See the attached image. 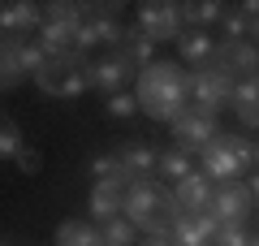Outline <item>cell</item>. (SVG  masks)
Returning <instances> with one entry per match:
<instances>
[{
  "mask_svg": "<svg viewBox=\"0 0 259 246\" xmlns=\"http://www.w3.org/2000/svg\"><path fill=\"white\" fill-rule=\"evenodd\" d=\"M134 100H139V112H147L151 121H168L173 126L190 108V69H182L177 61L147 65L139 73V82H134Z\"/></svg>",
  "mask_w": 259,
  "mask_h": 246,
  "instance_id": "6da1fadb",
  "label": "cell"
},
{
  "mask_svg": "<svg viewBox=\"0 0 259 246\" xmlns=\"http://www.w3.org/2000/svg\"><path fill=\"white\" fill-rule=\"evenodd\" d=\"M177 199L168 186L151 182V177H143V182H134L125 190V220H134V229L147 237H173V225H177Z\"/></svg>",
  "mask_w": 259,
  "mask_h": 246,
  "instance_id": "7a4b0ae2",
  "label": "cell"
},
{
  "mask_svg": "<svg viewBox=\"0 0 259 246\" xmlns=\"http://www.w3.org/2000/svg\"><path fill=\"white\" fill-rule=\"evenodd\" d=\"M35 87L52 100H74L91 87V56L87 52H52L48 65L35 73Z\"/></svg>",
  "mask_w": 259,
  "mask_h": 246,
  "instance_id": "3957f363",
  "label": "cell"
},
{
  "mask_svg": "<svg viewBox=\"0 0 259 246\" xmlns=\"http://www.w3.org/2000/svg\"><path fill=\"white\" fill-rule=\"evenodd\" d=\"M250 160H255V151H250L246 138H242V134H225V130H221L216 143L199 155V164H203L199 173H207L216 186H225V182H238V173L246 169Z\"/></svg>",
  "mask_w": 259,
  "mask_h": 246,
  "instance_id": "277c9868",
  "label": "cell"
},
{
  "mask_svg": "<svg viewBox=\"0 0 259 246\" xmlns=\"http://www.w3.org/2000/svg\"><path fill=\"white\" fill-rule=\"evenodd\" d=\"M48 65V52L39 39H5L0 48V87H22L26 78H35L39 69Z\"/></svg>",
  "mask_w": 259,
  "mask_h": 246,
  "instance_id": "5b68a950",
  "label": "cell"
},
{
  "mask_svg": "<svg viewBox=\"0 0 259 246\" xmlns=\"http://www.w3.org/2000/svg\"><path fill=\"white\" fill-rule=\"evenodd\" d=\"M233 95H238V78H229L221 65L190 73V104H194V108H203V112L216 117V112L233 108Z\"/></svg>",
  "mask_w": 259,
  "mask_h": 246,
  "instance_id": "8992f818",
  "label": "cell"
},
{
  "mask_svg": "<svg viewBox=\"0 0 259 246\" xmlns=\"http://www.w3.org/2000/svg\"><path fill=\"white\" fill-rule=\"evenodd\" d=\"M139 30L151 44H177L182 30H186L182 5H173V0H143L139 5Z\"/></svg>",
  "mask_w": 259,
  "mask_h": 246,
  "instance_id": "52a82bcc",
  "label": "cell"
},
{
  "mask_svg": "<svg viewBox=\"0 0 259 246\" xmlns=\"http://www.w3.org/2000/svg\"><path fill=\"white\" fill-rule=\"evenodd\" d=\"M168 134H173L177 151H186V155H190V151H199V155H203L207 147L216 143L221 126H216V117H212V112H203V108H194V104H190V108H186L182 117H177L173 126H168Z\"/></svg>",
  "mask_w": 259,
  "mask_h": 246,
  "instance_id": "ba28073f",
  "label": "cell"
},
{
  "mask_svg": "<svg viewBox=\"0 0 259 246\" xmlns=\"http://www.w3.org/2000/svg\"><path fill=\"white\" fill-rule=\"evenodd\" d=\"M139 65L134 61H125V56L112 48V52H100V56H91V87L95 91H104V95H121L125 87H134L139 82Z\"/></svg>",
  "mask_w": 259,
  "mask_h": 246,
  "instance_id": "9c48e42d",
  "label": "cell"
},
{
  "mask_svg": "<svg viewBox=\"0 0 259 246\" xmlns=\"http://www.w3.org/2000/svg\"><path fill=\"white\" fill-rule=\"evenodd\" d=\"M44 30V9L30 0H9L0 9V35L5 39H39Z\"/></svg>",
  "mask_w": 259,
  "mask_h": 246,
  "instance_id": "30bf717a",
  "label": "cell"
},
{
  "mask_svg": "<svg viewBox=\"0 0 259 246\" xmlns=\"http://www.w3.org/2000/svg\"><path fill=\"white\" fill-rule=\"evenodd\" d=\"M216 65H221L229 78H255L259 73V48L250 39H221L216 44Z\"/></svg>",
  "mask_w": 259,
  "mask_h": 246,
  "instance_id": "8fae6325",
  "label": "cell"
},
{
  "mask_svg": "<svg viewBox=\"0 0 259 246\" xmlns=\"http://www.w3.org/2000/svg\"><path fill=\"white\" fill-rule=\"evenodd\" d=\"M250 208H255V194H250V182H225L216 186L212 194V216L221 225H233V220H246Z\"/></svg>",
  "mask_w": 259,
  "mask_h": 246,
  "instance_id": "7c38bea8",
  "label": "cell"
},
{
  "mask_svg": "<svg viewBox=\"0 0 259 246\" xmlns=\"http://www.w3.org/2000/svg\"><path fill=\"white\" fill-rule=\"evenodd\" d=\"M212 194H216V182H212L207 173H199V169L173 186V199H177V212H182V216H199V212H212Z\"/></svg>",
  "mask_w": 259,
  "mask_h": 246,
  "instance_id": "4fadbf2b",
  "label": "cell"
},
{
  "mask_svg": "<svg viewBox=\"0 0 259 246\" xmlns=\"http://www.w3.org/2000/svg\"><path fill=\"white\" fill-rule=\"evenodd\" d=\"M177 61H182V69L199 73V69H212L216 65V39L207 35V30H182V39H177Z\"/></svg>",
  "mask_w": 259,
  "mask_h": 246,
  "instance_id": "5bb4252c",
  "label": "cell"
},
{
  "mask_svg": "<svg viewBox=\"0 0 259 246\" xmlns=\"http://www.w3.org/2000/svg\"><path fill=\"white\" fill-rule=\"evenodd\" d=\"M216 229H221V220H216L212 212H199V216H177L173 242H177V246H212V242H216Z\"/></svg>",
  "mask_w": 259,
  "mask_h": 246,
  "instance_id": "9a60e30c",
  "label": "cell"
},
{
  "mask_svg": "<svg viewBox=\"0 0 259 246\" xmlns=\"http://www.w3.org/2000/svg\"><path fill=\"white\" fill-rule=\"evenodd\" d=\"M125 190L130 186H121V182H95L91 186V216L100 220V225L125 216Z\"/></svg>",
  "mask_w": 259,
  "mask_h": 246,
  "instance_id": "2e32d148",
  "label": "cell"
},
{
  "mask_svg": "<svg viewBox=\"0 0 259 246\" xmlns=\"http://www.w3.org/2000/svg\"><path fill=\"white\" fill-rule=\"evenodd\" d=\"M56 246H108V242H104V229L91 225V220H61Z\"/></svg>",
  "mask_w": 259,
  "mask_h": 246,
  "instance_id": "e0dca14e",
  "label": "cell"
},
{
  "mask_svg": "<svg viewBox=\"0 0 259 246\" xmlns=\"http://www.w3.org/2000/svg\"><path fill=\"white\" fill-rule=\"evenodd\" d=\"M233 112H238L242 126L259 130V73H255V78H242V82H238V95H233Z\"/></svg>",
  "mask_w": 259,
  "mask_h": 246,
  "instance_id": "ac0fdd59",
  "label": "cell"
},
{
  "mask_svg": "<svg viewBox=\"0 0 259 246\" xmlns=\"http://www.w3.org/2000/svg\"><path fill=\"white\" fill-rule=\"evenodd\" d=\"M182 22L186 30H207L212 22H225V5H216V0H182Z\"/></svg>",
  "mask_w": 259,
  "mask_h": 246,
  "instance_id": "d6986e66",
  "label": "cell"
},
{
  "mask_svg": "<svg viewBox=\"0 0 259 246\" xmlns=\"http://www.w3.org/2000/svg\"><path fill=\"white\" fill-rule=\"evenodd\" d=\"M117 155H121V164H125V173L134 177V182H143L151 169H160V155L151 151L147 143H130L125 151H117Z\"/></svg>",
  "mask_w": 259,
  "mask_h": 246,
  "instance_id": "ffe728a7",
  "label": "cell"
},
{
  "mask_svg": "<svg viewBox=\"0 0 259 246\" xmlns=\"http://www.w3.org/2000/svg\"><path fill=\"white\" fill-rule=\"evenodd\" d=\"M117 52L125 56V61H134L139 69H147V65H156V61H151V56H156V44H151V39L143 35L139 26H130V30H125V39H121V48H117Z\"/></svg>",
  "mask_w": 259,
  "mask_h": 246,
  "instance_id": "44dd1931",
  "label": "cell"
},
{
  "mask_svg": "<svg viewBox=\"0 0 259 246\" xmlns=\"http://www.w3.org/2000/svg\"><path fill=\"white\" fill-rule=\"evenodd\" d=\"M91 173H95V182H121V186H134V177L125 173L121 155H95V160H91Z\"/></svg>",
  "mask_w": 259,
  "mask_h": 246,
  "instance_id": "7402d4cb",
  "label": "cell"
},
{
  "mask_svg": "<svg viewBox=\"0 0 259 246\" xmlns=\"http://www.w3.org/2000/svg\"><path fill=\"white\" fill-rule=\"evenodd\" d=\"M100 229H104V242L108 246H134L139 242V229H134V220H125V216L108 220V225H100Z\"/></svg>",
  "mask_w": 259,
  "mask_h": 246,
  "instance_id": "603a6c76",
  "label": "cell"
},
{
  "mask_svg": "<svg viewBox=\"0 0 259 246\" xmlns=\"http://www.w3.org/2000/svg\"><path fill=\"white\" fill-rule=\"evenodd\" d=\"M160 173H164L168 182L177 186L182 177H190V173H194V169H190V155L177 151V147H173V151H164V155H160Z\"/></svg>",
  "mask_w": 259,
  "mask_h": 246,
  "instance_id": "cb8c5ba5",
  "label": "cell"
},
{
  "mask_svg": "<svg viewBox=\"0 0 259 246\" xmlns=\"http://www.w3.org/2000/svg\"><path fill=\"white\" fill-rule=\"evenodd\" d=\"M255 237H250V229H246V220H233V225H221L216 229V242L212 246H250Z\"/></svg>",
  "mask_w": 259,
  "mask_h": 246,
  "instance_id": "d4e9b609",
  "label": "cell"
},
{
  "mask_svg": "<svg viewBox=\"0 0 259 246\" xmlns=\"http://www.w3.org/2000/svg\"><path fill=\"white\" fill-rule=\"evenodd\" d=\"M22 151H26V143H22V130L13 126V121H5V126H0V155H5V160H18Z\"/></svg>",
  "mask_w": 259,
  "mask_h": 246,
  "instance_id": "484cf974",
  "label": "cell"
},
{
  "mask_svg": "<svg viewBox=\"0 0 259 246\" xmlns=\"http://www.w3.org/2000/svg\"><path fill=\"white\" fill-rule=\"evenodd\" d=\"M104 104H108L112 117H130V112H139V100H134V95H125V91H121V95H108Z\"/></svg>",
  "mask_w": 259,
  "mask_h": 246,
  "instance_id": "4316f807",
  "label": "cell"
},
{
  "mask_svg": "<svg viewBox=\"0 0 259 246\" xmlns=\"http://www.w3.org/2000/svg\"><path fill=\"white\" fill-rule=\"evenodd\" d=\"M18 169H22V173H39V155L30 151V147H26V151L18 155Z\"/></svg>",
  "mask_w": 259,
  "mask_h": 246,
  "instance_id": "83f0119b",
  "label": "cell"
},
{
  "mask_svg": "<svg viewBox=\"0 0 259 246\" xmlns=\"http://www.w3.org/2000/svg\"><path fill=\"white\" fill-rule=\"evenodd\" d=\"M139 246H177V242H173V237H143Z\"/></svg>",
  "mask_w": 259,
  "mask_h": 246,
  "instance_id": "f1b7e54d",
  "label": "cell"
},
{
  "mask_svg": "<svg viewBox=\"0 0 259 246\" xmlns=\"http://www.w3.org/2000/svg\"><path fill=\"white\" fill-rule=\"evenodd\" d=\"M250 44H255V48H259V18H255V22H250Z\"/></svg>",
  "mask_w": 259,
  "mask_h": 246,
  "instance_id": "f546056e",
  "label": "cell"
},
{
  "mask_svg": "<svg viewBox=\"0 0 259 246\" xmlns=\"http://www.w3.org/2000/svg\"><path fill=\"white\" fill-rule=\"evenodd\" d=\"M255 164H259V143H255Z\"/></svg>",
  "mask_w": 259,
  "mask_h": 246,
  "instance_id": "4dcf8cb0",
  "label": "cell"
},
{
  "mask_svg": "<svg viewBox=\"0 0 259 246\" xmlns=\"http://www.w3.org/2000/svg\"><path fill=\"white\" fill-rule=\"evenodd\" d=\"M255 242H259V229H255Z\"/></svg>",
  "mask_w": 259,
  "mask_h": 246,
  "instance_id": "1f68e13d",
  "label": "cell"
},
{
  "mask_svg": "<svg viewBox=\"0 0 259 246\" xmlns=\"http://www.w3.org/2000/svg\"><path fill=\"white\" fill-rule=\"evenodd\" d=\"M250 246H259V242H250Z\"/></svg>",
  "mask_w": 259,
  "mask_h": 246,
  "instance_id": "d6a6232c",
  "label": "cell"
}]
</instances>
